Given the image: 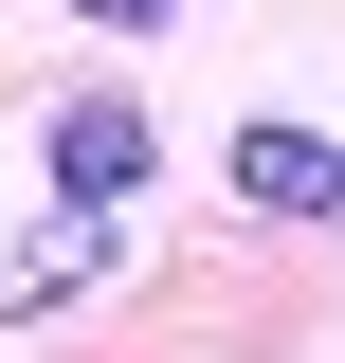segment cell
Returning a JSON list of instances; mask_svg holds the SVG:
<instances>
[{
  "label": "cell",
  "instance_id": "obj_4",
  "mask_svg": "<svg viewBox=\"0 0 345 363\" xmlns=\"http://www.w3.org/2000/svg\"><path fill=\"white\" fill-rule=\"evenodd\" d=\"M73 18H109V37H164V18H182V0H73Z\"/></svg>",
  "mask_w": 345,
  "mask_h": 363
},
{
  "label": "cell",
  "instance_id": "obj_1",
  "mask_svg": "<svg viewBox=\"0 0 345 363\" xmlns=\"http://www.w3.org/2000/svg\"><path fill=\"white\" fill-rule=\"evenodd\" d=\"M37 182L73 218H128L146 182H164V128H146V91H55L37 109Z\"/></svg>",
  "mask_w": 345,
  "mask_h": 363
},
{
  "label": "cell",
  "instance_id": "obj_3",
  "mask_svg": "<svg viewBox=\"0 0 345 363\" xmlns=\"http://www.w3.org/2000/svg\"><path fill=\"white\" fill-rule=\"evenodd\" d=\"M91 272H109V218H73V200H55V236H37V255H0V309L37 327V309H73Z\"/></svg>",
  "mask_w": 345,
  "mask_h": 363
},
{
  "label": "cell",
  "instance_id": "obj_2",
  "mask_svg": "<svg viewBox=\"0 0 345 363\" xmlns=\"http://www.w3.org/2000/svg\"><path fill=\"white\" fill-rule=\"evenodd\" d=\"M218 164H236V200H255V218H327V236H345V128H291V109H255Z\"/></svg>",
  "mask_w": 345,
  "mask_h": 363
}]
</instances>
